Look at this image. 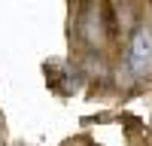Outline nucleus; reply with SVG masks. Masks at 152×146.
<instances>
[{
  "mask_svg": "<svg viewBox=\"0 0 152 146\" xmlns=\"http://www.w3.org/2000/svg\"><path fill=\"white\" fill-rule=\"evenodd\" d=\"M128 67L134 76H149L152 73V31L149 28H137L128 46Z\"/></svg>",
  "mask_w": 152,
  "mask_h": 146,
  "instance_id": "obj_1",
  "label": "nucleus"
}]
</instances>
